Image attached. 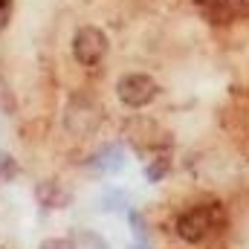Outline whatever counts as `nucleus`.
<instances>
[{
	"label": "nucleus",
	"mask_w": 249,
	"mask_h": 249,
	"mask_svg": "<svg viewBox=\"0 0 249 249\" xmlns=\"http://www.w3.org/2000/svg\"><path fill=\"white\" fill-rule=\"evenodd\" d=\"M160 93H162L160 81L154 75H148V72H124L122 78L116 81V99L122 102L124 107H130V110L148 107Z\"/></svg>",
	"instance_id": "f03ea898"
},
{
	"label": "nucleus",
	"mask_w": 249,
	"mask_h": 249,
	"mask_svg": "<svg viewBox=\"0 0 249 249\" xmlns=\"http://www.w3.org/2000/svg\"><path fill=\"white\" fill-rule=\"evenodd\" d=\"M133 249H148V244H136Z\"/></svg>",
	"instance_id": "ddd939ff"
},
{
	"label": "nucleus",
	"mask_w": 249,
	"mask_h": 249,
	"mask_svg": "<svg viewBox=\"0 0 249 249\" xmlns=\"http://www.w3.org/2000/svg\"><path fill=\"white\" fill-rule=\"evenodd\" d=\"M214 223H217V217H214V209H212V206H194V209H186V212L177 217L174 229H177L180 241H186V244H200V241H206V238L212 235Z\"/></svg>",
	"instance_id": "7ed1b4c3"
},
{
	"label": "nucleus",
	"mask_w": 249,
	"mask_h": 249,
	"mask_svg": "<svg viewBox=\"0 0 249 249\" xmlns=\"http://www.w3.org/2000/svg\"><path fill=\"white\" fill-rule=\"evenodd\" d=\"M130 226H133V235H136V244H148L145 238V223L139 217V212H130Z\"/></svg>",
	"instance_id": "1a4fd4ad"
},
{
	"label": "nucleus",
	"mask_w": 249,
	"mask_h": 249,
	"mask_svg": "<svg viewBox=\"0 0 249 249\" xmlns=\"http://www.w3.org/2000/svg\"><path fill=\"white\" fill-rule=\"evenodd\" d=\"M229 15L232 20H249V0H229Z\"/></svg>",
	"instance_id": "6e6552de"
},
{
	"label": "nucleus",
	"mask_w": 249,
	"mask_h": 249,
	"mask_svg": "<svg viewBox=\"0 0 249 249\" xmlns=\"http://www.w3.org/2000/svg\"><path fill=\"white\" fill-rule=\"evenodd\" d=\"M38 200H41L44 206H50V209H61V206L70 203V194H67V188H64L61 183L47 180V183L38 186Z\"/></svg>",
	"instance_id": "39448f33"
},
{
	"label": "nucleus",
	"mask_w": 249,
	"mask_h": 249,
	"mask_svg": "<svg viewBox=\"0 0 249 249\" xmlns=\"http://www.w3.org/2000/svg\"><path fill=\"white\" fill-rule=\"evenodd\" d=\"M38 249H78V247H75L70 238H47Z\"/></svg>",
	"instance_id": "9d476101"
},
{
	"label": "nucleus",
	"mask_w": 249,
	"mask_h": 249,
	"mask_svg": "<svg viewBox=\"0 0 249 249\" xmlns=\"http://www.w3.org/2000/svg\"><path fill=\"white\" fill-rule=\"evenodd\" d=\"M72 58L81 67H99L110 55V38L102 26H78L72 35Z\"/></svg>",
	"instance_id": "f257e3e1"
},
{
	"label": "nucleus",
	"mask_w": 249,
	"mask_h": 249,
	"mask_svg": "<svg viewBox=\"0 0 249 249\" xmlns=\"http://www.w3.org/2000/svg\"><path fill=\"white\" fill-rule=\"evenodd\" d=\"M168 171H171V160H168L165 154H160V157H154V160L145 165V180H148V183H160V180L168 177Z\"/></svg>",
	"instance_id": "423d86ee"
},
{
	"label": "nucleus",
	"mask_w": 249,
	"mask_h": 249,
	"mask_svg": "<svg viewBox=\"0 0 249 249\" xmlns=\"http://www.w3.org/2000/svg\"><path fill=\"white\" fill-rule=\"evenodd\" d=\"M0 249H12V241L9 238H0Z\"/></svg>",
	"instance_id": "f8f14e48"
},
{
	"label": "nucleus",
	"mask_w": 249,
	"mask_h": 249,
	"mask_svg": "<svg viewBox=\"0 0 249 249\" xmlns=\"http://www.w3.org/2000/svg\"><path fill=\"white\" fill-rule=\"evenodd\" d=\"M212 23H220V26H226V23H232V15H229V0H191Z\"/></svg>",
	"instance_id": "20e7f679"
},
{
	"label": "nucleus",
	"mask_w": 249,
	"mask_h": 249,
	"mask_svg": "<svg viewBox=\"0 0 249 249\" xmlns=\"http://www.w3.org/2000/svg\"><path fill=\"white\" fill-rule=\"evenodd\" d=\"M99 162H102V168H110V171H116V168L124 162V151L119 148V145H107V148L99 154Z\"/></svg>",
	"instance_id": "0eeeda50"
},
{
	"label": "nucleus",
	"mask_w": 249,
	"mask_h": 249,
	"mask_svg": "<svg viewBox=\"0 0 249 249\" xmlns=\"http://www.w3.org/2000/svg\"><path fill=\"white\" fill-rule=\"evenodd\" d=\"M12 6H15V0H0V32L9 26V20H12Z\"/></svg>",
	"instance_id": "9b49d317"
}]
</instances>
